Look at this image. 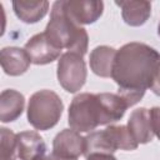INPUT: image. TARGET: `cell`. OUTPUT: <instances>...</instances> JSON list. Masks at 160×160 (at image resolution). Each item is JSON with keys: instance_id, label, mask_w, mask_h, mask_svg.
Masks as SVG:
<instances>
[{"instance_id": "2", "label": "cell", "mask_w": 160, "mask_h": 160, "mask_svg": "<svg viewBox=\"0 0 160 160\" xmlns=\"http://www.w3.org/2000/svg\"><path fill=\"white\" fill-rule=\"evenodd\" d=\"M128 108L118 92H82L71 100L68 122L70 129L78 132H91L98 126L119 121Z\"/></svg>"}, {"instance_id": "9", "label": "cell", "mask_w": 160, "mask_h": 160, "mask_svg": "<svg viewBox=\"0 0 160 160\" xmlns=\"http://www.w3.org/2000/svg\"><path fill=\"white\" fill-rule=\"evenodd\" d=\"M24 49L26 50L28 55L30 56L31 64L35 65H46L56 59H60L61 50L56 49L45 36L44 32L36 34L31 36L28 42L25 44Z\"/></svg>"}, {"instance_id": "10", "label": "cell", "mask_w": 160, "mask_h": 160, "mask_svg": "<svg viewBox=\"0 0 160 160\" xmlns=\"http://www.w3.org/2000/svg\"><path fill=\"white\" fill-rule=\"evenodd\" d=\"M0 62L4 72L10 76H19L28 71L31 60L25 49L6 46L0 51Z\"/></svg>"}, {"instance_id": "17", "label": "cell", "mask_w": 160, "mask_h": 160, "mask_svg": "<svg viewBox=\"0 0 160 160\" xmlns=\"http://www.w3.org/2000/svg\"><path fill=\"white\" fill-rule=\"evenodd\" d=\"M1 136V160H16L18 155V134L8 128L0 129Z\"/></svg>"}, {"instance_id": "3", "label": "cell", "mask_w": 160, "mask_h": 160, "mask_svg": "<svg viewBox=\"0 0 160 160\" xmlns=\"http://www.w3.org/2000/svg\"><path fill=\"white\" fill-rule=\"evenodd\" d=\"M48 40L59 50L76 52L84 56L88 51L89 36L86 30L72 21L64 9L62 0L55 1L51 6L50 20L44 31Z\"/></svg>"}, {"instance_id": "6", "label": "cell", "mask_w": 160, "mask_h": 160, "mask_svg": "<svg viewBox=\"0 0 160 160\" xmlns=\"http://www.w3.org/2000/svg\"><path fill=\"white\" fill-rule=\"evenodd\" d=\"M56 75L59 84L65 91H79L84 86L88 76V70L82 56L71 51L64 52L58 60Z\"/></svg>"}, {"instance_id": "21", "label": "cell", "mask_w": 160, "mask_h": 160, "mask_svg": "<svg viewBox=\"0 0 160 160\" xmlns=\"http://www.w3.org/2000/svg\"><path fill=\"white\" fill-rule=\"evenodd\" d=\"M35 160H59V159H56L55 156H46V155H42V156H40V158H38V159H35Z\"/></svg>"}, {"instance_id": "12", "label": "cell", "mask_w": 160, "mask_h": 160, "mask_svg": "<svg viewBox=\"0 0 160 160\" xmlns=\"http://www.w3.org/2000/svg\"><path fill=\"white\" fill-rule=\"evenodd\" d=\"M46 144L36 131H21L18 134V156L20 160H35L45 155Z\"/></svg>"}, {"instance_id": "19", "label": "cell", "mask_w": 160, "mask_h": 160, "mask_svg": "<svg viewBox=\"0 0 160 160\" xmlns=\"http://www.w3.org/2000/svg\"><path fill=\"white\" fill-rule=\"evenodd\" d=\"M150 90L160 96V62L158 64V68H156V71H155V75H154V79H152V84L150 86Z\"/></svg>"}, {"instance_id": "14", "label": "cell", "mask_w": 160, "mask_h": 160, "mask_svg": "<svg viewBox=\"0 0 160 160\" xmlns=\"http://www.w3.org/2000/svg\"><path fill=\"white\" fill-rule=\"evenodd\" d=\"M25 98L21 92L14 89H6L0 95V121H15L24 110Z\"/></svg>"}, {"instance_id": "13", "label": "cell", "mask_w": 160, "mask_h": 160, "mask_svg": "<svg viewBox=\"0 0 160 160\" xmlns=\"http://www.w3.org/2000/svg\"><path fill=\"white\" fill-rule=\"evenodd\" d=\"M121 9L122 20L130 26H141L144 25L151 15V2L144 0H126V1H115Z\"/></svg>"}, {"instance_id": "16", "label": "cell", "mask_w": 160, "mask_h": 160, "mask_svg": "<svg viewBox=\"0 0 160 160\" xmlns=\"http://www.w3.org/2000/svg\"><path fill=\"white\" fill-rule=\"evenodd\" d=\"M116 50L108 45L96 46L90 52L89 64L91 71L100 78H110L115 60Z\"/></svg>"}, {"instance_id": "8", "label": "cell", "mask_w": 160, "mask_h": 160, "mask_svg": "<svg viewBox=\"0 0 160 160\" xmlns=\"http://www.w3.org/2000/svg\"><path fill=\"white\" fill-rule=\"evenodd\" d=\"M64 9L69 18L78 25H90L94 24L104 11L102 1L92 0H70L64 1Z\"/></svg>"}, {"instance_id": "22", "label": "cell", "mask_w": 160, "mask_h": 160, "mask_svg": "<svg viewBox=\"0 0 160 160\" xmlns=\"http://www.w3.org/2000/svg\"><path fill=\"white\" fill-rule=\"evenodd\" d=\"M158 35L160 36V22H159V25H158Z\"/></svg>"}, {"instance_id": "18", "label": "cell", "mask_w": 160, "mask_h": 160, "mask_svg": "<svg viewBox=\"0 0 160 160\" xmlns=\"http://www.w3.org/2000/svg\"><path fill=\"white\" fill-rule=\"evenodd\" d=\"M149 116L152 132L160 140V106H154L149 109Z\"/></svg>"}, {"instance_id": "15", "label": "cell", "mask_w": 160, "mask_h": 160, "mask_svg": "<svg viewBox=\"0 0 160 160\" xmlns=\"http://www.w3.org/2000/svg\"><path fill=\"white\" fill-rule=\"evenodd\" d=\"M12 9L15 15L25 24H35L40 21L49 11V1L40 0H14Z\"/></svg>"}, {"instance_id": "11", "label": "cell", "mask_w": 160, "mask_h": 160, "mask_svg": "<svg viewBox=\"0 0 160 160\" xmlns=\"http://www.w3.org/2000/svg\"><path fill=\"white\" fill-rule=\"evenodd\" d=\"M126 126L138 144H148L154 138V132L150 124L149 109L146 108H139L132 110Z\"/></svg>"}, {"instance_id": "7", "label": "cell", "mask_w": 160, "mask_h": 160, "mask_svg": "<svg viewBox=\"0 0 160 160\" xmlns=\"http://www.w3.org/2000/svg\"><path fill=\"white\" fill-rule=\"evenodd\" d=\"M85 151V138L72 129H64L52 140V156L59 160H76Z\"/></svg>"}, {"instance_id": "4", "label": "cell", "mask_w": 160, "mask_h": 160, "mask_svg": "<svg viewBox=\"0 0 160 160\" xmlns=\"http://www.w3.org/2000/svg\"><path fill=\"white\" fill-rule=\"evenodd\" d=\"M64 104L60 96L52 90H39L30 96L28 104V121L40 131L54 128L62 114Z\"/></svg>"}, {"instance_id": "20", "label": "cell", "mask_w": 160, "mask_h": 160, "mask_svg": "<svg viewBox=\"0 0 160 160\" xmlns=\"http://www.w3.org/2000/svg\"><path fill=\"white\" fill-rule=\"evenodd\" d=\"M85 158L86 160H118L112 154H106V152H92Z\"/></svg>"}, {"instance_id": "1", "label": "cell", "mask_w": 160, "mask_h": 160, "mask_svg": "<svg viewBox=\"0 0 160 160\" xmlns=\"http://www.w3.org/2000/svg\"><path fill=\"white\" fill-rule=\"evenodd\" d=\"M160 62V52L144 42H128L116 50L111 78L128 106L138 104L150 89Z\"/></svg>"}, {"instance_id": "5", "label": "cell", "mask_w": 160, "mask_h": 160, "mask_svg": "<svg viewBox=\"0 0 160 160\" xmlns=\"http://www.w3.org/2000/svg\"><path fill=\"white\" fill-rule=\"evenodd\" d=\"M139 144L134 140L128 126L125 125H110L104 130L91 131L85 136V151L88 156L92 152L112 154L116 150H135Z\"/></svg>"}]
</instances>
